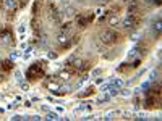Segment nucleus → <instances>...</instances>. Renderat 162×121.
Listing matches in <instances>:
<instances>
[{"instance_id": "obj_5", "label": "nucleus", "mask_w": 162, "mask_h": 121, "mask_svg": "<svg viewBox=\"0 0 162 121\" xmlns=\"http://www.w3.org/2000/svg\"><path fill=\"white\" fill-rule=\"evenodd\" d=\"M0 39H2L5 44H8V42L11 41V31L10 29H2V31H0Z\"/></svg>"}, {"instance_id": "obj_10", "label": "nucleus", "mask_w": 162, "mask_h": 121, "mask_svg": "<svg viewBox=\"0 0 162 121\" xmlns=\"http://www.w3.org/2000/svg\"><path fill=\"white\" fill-rule=\"evenodd\" d=\"M4 3L7 8H15L16 7V0H4Z\"/></svg>"}, {"instance_id": "obj_2", "label": "nucleus", "mask_w": 162, "mask_h": 121, "mask_svg": "<svg viewBox=\"0 0 162 121\" xmlns=\"http://www.w3.org/2000/svg\"><path fill=\"white\" fill-rule=\"evenodd\" d=\"M117 39H118V34H117L115 31H112V29H107V31H104L102 34H101V41H102V44H106V45L115 44Z\"/></svg>"}, {"instance_id": "obj_23", "label": "nucleus", "mask_w": 162, "mask_h": 121, "mask_svg": "<svg viewBox=\"0 0 162 121\" xmlns=\"http://www.w3.org/2000/svg\"><path fill=\"white\" fill-rule=\"evenodd\" d=\"M152 3H156L159 7V5H161V0H152Z\"/></svg>"}, {"instance_id": "obj_17", "label": "nucleus", "mask_w": 162, "mask_h": 121, "mask_svg": "<svg viewBox=\"0 0 162 121\" xmlns=\"http://www.w3.org/2000/svg\"><path fill=\"white\" fill-rule=\"evenodd\" d=\"M101 73H102V69H94V71H92V76H99V74H101Z\"/></svg>"}, {"instance_id": "obj_15", "label": "nucleus", "mask_w": 162, "mask_h": 121, "mask_svg": "<svg viewBox=\"0 0 162 121\" xmlns=\"http://www.w3.org/2000/svg\"><path fill=\"white\" fill-rule=\"evenodd\" d=\"M136 53H138V47H135V48H131V50H130V53H128V58H135V55H136Z\"/></svg>"}, {"instance_id": "obj_22", "label": "nucleus", "mask_w": 162, "mask_h": 121, "mask_svg": "<svg viewBox=\"0 0 162 121\" xmlns=\"http://www.w3.org/2000/svg\"><path fill=\"white\" fill-rule=\"evenodd\" d=\"M16 57H18V53H16V52H11V55H10V58H11V60H15Z\"/></svg>"}, {"instance_id": "obj_24", "label": "nucleus", "mask_w": 162, "mask_h": 121, "mask_svg": "<svg viewBox=\"0 0 162 121\" xmlns=\"http://www.w3.org/2000/svg\"><path fill=\"white\" fill-rule=\"evenodd\" d=\"M144 2H148V3H152V0H144Z\"/></svg>"}, {"instance_id": "obj_18", "label": "nucleus", "mask_w": 162, "mask_h": 121, "mask_svg": "<svg viewBox=\"0 0 162 121\" xmlns=\"http://www.w3.org/2000/svg\"><path fill=\"white\" fill-rule=\"evenodd\" d=\"M11 120H25V116H21V115H15V116H11Z\"/></svg>"}, {"instance_id": "obj_9", "label": "nucleus", "mask_w": 162, "mask_h": 121, "mask_svg": "<svg viewBox=\"0 0 162 121\" xmlns=\"http://www.w3.org/2000/svg\"><path fill=\"white\" fill-rule=\"evenodd\" d=\"M136 10H138V2H131L130 3V7H128V15H135L136 13Z\"/></svg>"}, {"instance_id": "obj_7", "label": "nucleus", "mask_w": 162, "mask_h": 121, "mask_svg": "<svg viewBox=\"0 0 162 121\" xmlns=\"http://www.w3.org/2000/svg\"><path fill=\"white\" fill-rule=\"evenodd\" d=\"M13 68V60H4L2 62V69H5V71H10V69Z\"/></svg>"}, {"instance_id": "obj_8", "label": "nucleus", "mask_w": 162, "mask_h": 121, "mask_svg": "<svg viewBox=\"0 0 162 121\" xmlns=\"http://www.w3.org/2000/svg\"><path fill=\"white\" fill-rule=\"evenodd\" d=\"M50 18H52L54 21H55V23H60V15H58V11L55 10V8H50Z\"/></svg>"}, {"instance_id": "obj_12", "label": "nucleus", "mask_w": 162, "mask_h": 121, "mask_svg": "<svg viewBox=\"0 0 162 121\" xmlns=\"http://www.w3.org/2000/svg\"><path fill=\"white\" fill-rule=\"evenodd\" d=\"M152 32H154V36H159V32H161V21H157V23L154 24V28H152Z\"/></svg>"}, {"instance_id": "obj_13", "label": "nucleus", "mask_w": 162, "mask_h": 121, "mask_svg": "<svg viewBox=\"0 0 162 121\" xmlns=\"http://www.w3.org/2000/svg\"><path fill=\"white\" fill-rule=\"evenodd\" d=\"M92 92H94V87L91 86V87H88V89H86L85 92H81V94H80V97H86V95H91Z\"/></svg>"}, {"instance_id": "obj_20", "label": "nucleus", "mask_w": 162, "mask_h": 121, "mask_svg": "<svg viewBox=\"0 0 162 121\" xmlns=\"http://www.w3.org/2000/svg\"><path fill=\"white\" fill-rule=\"evenodd\" d=\"M110 24H118V18H112V20H110Z\"/></svg>"}, {"instance_id": "obj_19", "label": "nucleus", "mask_w": 162, "mask_h": 121, "mask_svg": "<svg viewBox=\"0 0 162 121\" xmlns=\"http://www.w3.org/2000/svg\"><path fill=\"white\" fill-rule=\"evenodd\" d=\"M49 58H50V60L57 58V53H55V52H50V53H49Z\"/></svg>"}, {"instance_id": "obj_3", "label": "nucleus", "mask_w": 162, "mask_h": 121, "mask_svg": "<svg viewBox=\"0 0 162 121\" xmlns=\"http://www.w3.org/2000/svg\"><path fill=\"white\" fill-rule=\"evenodd\" d=\"M92 18H94V15L92 13H85V15H80V16L76 18V23L80 28H86L89 23L92 21Z\"/></svg>"}, {"instance_id": "obj_11", "label": "nucleus", "mask_w": 162, "mask_h": 121, "mask_svg": "<svg viewBox=\"0 0 162 121\" xmlns=\"http://www.w3.org/2000/svg\"><path fill=\"white\" fill-rule=\"evenodd\" d=\"M47 120H60V116L57 113H54V111H47Z\"/></svg>"}, {"instance_id": "obj_14", "label": "nucleus", "mask_w": 162, "mask_h": 121, "mask_svg": "<svg viewBox=\"0 0 162 121\" xmlns=\"http://www.w3.org/2000/svg\"><path fill=\"white\" fill-rule=\"evenodd\" d=\"M73 13H75V10L71 7H67V8H65V11H63L65 16H73Z\"/></svg>"}, {"instance_id": "obj_21", "label": "nucleus", "mask_w": 162, "mask_h": 121, "mask_svg": "<svg viewBox=\"0 0 162 121\" xmlns=\"http://www.w3.org/2000/svg\"><path fill=\"white\" fill-rule=\"evenodd\" d=\"M96 2H97V3H101V5H102V3H109L110 0H96Z\"/></svg>"}, {"instance_id": "obj_4", "label": "nucleus", "mask_w": 162, "mask_h": 121, "mask_svg": "<svg viewBox=\"0 0 162 121\" xmlns=\"http://www.w3.org/2000/svg\"><path fill=\"white\" fill-rule=\"evenodd\" d=\"M138 23H139V20H138L135 15H127V18L123 20L125 28H135V26H138Z\"/></svg>"}, {"instance_id": "obj_1", "label": "nucleus", "mask_w": 162, "mask_h": 121, "mask_svg": "<svg viewBox=\"0 0 162 121\" xmlns=\"http://www.w3.org/2000/svg\"><path fill=\"white\" fill-rule=\"evenodd\" d=\"M42 76H44L42 65H39V63L31 65L28 68V71H26V78H28L29 81H36V79H39V78H42Z\"/></svg>"}, {"instance_id": "obj_16", "label": "nucleus", "mask_w": 162, "mask_h": 121, "mask_svg": "<svg viewBox=\"0 0 162 121\" xmlns=\"http://www.w3.org/2000/svg\"><path fill=\"white\" fill-rule=\"evenodd\" d=\"M15 78H16L18 83H23V74L20 71H15Z\"/></svg>"}, {"instance_id": "obj_6", "label": "nucleus", "mask_w": 162, "mask_h": 121, "mask_svg": "<svg viewBox=\"0 0 162 121\" xmlns=\"http://www.w3.org/2000/svg\"><path fill=\"white\" fill-rule=\"evenodd\" d=\"M154 102H156V97H154V94H149L148 92V97H146V108H152L154 107Z\"/></svg>"}]
</instances>
